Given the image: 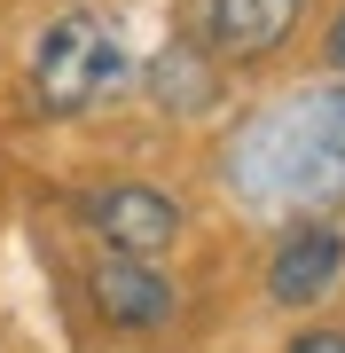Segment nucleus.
Wrapping results in <instances>:
<instances>
[{
	"mask_svg": "<svg viewBox=\"0 0 345 353\" xmlns=\"http://www.w3.org/2000/svg\"><path fill=\"white\" fill-rule=\"evenodd\" d=\"M126 79H134V55H126L118 16L63 8V16L39 24V39H32V94H39V110H55V118L103 110L110 94H126Z\"/></svg>",
	"mask_w": 345,
	"mask_h": 353,
	"instance_id": "nucleus-1",
	"label": "nucleus"
},
{
	"mask_svg": "<svg viewBox=\"0 0 345 353\" xmlns=\"http://www.w3.org/2000/svg\"><path fill=\"white\" fill-rule=\"evenodd\" d=\"M330 63L345 71V16H337V24H330Z\"/></svg>",
	"mask_w": 345,
	"mask_h": 353,
	"instance_id": "nucleus-8",
	"label": "nucleus"
},
{
	"mask_svg": "<svg viewBox=\"0 0 345 353\" xmlns=\"http://www.w3.org/2000/svg\"><path fill=\"white\" fill-rule=\"evenodd\" d=\"M337 275H345V236L330 220H298L267 259V299L275 306H314V299L337 290Z\"/></svg>",
	"mask_w": 345,
	"mask_h": 353,
	"instance_id": "nucleus-3",
	"label": "nucleus"
},
{
	"mask_svg": "<svg viewBox=\"0 0 345 353\" xmlns=\"http://www.w3.org/2000/svg\"><path fill=\"white\" fill-rule=\"evenodd\" d=\"M94 306H103V322L118 330H165L173 322V283H165V267L157 259H126V252H103L94 259Z\"/></svg>",
	"mask_w": 345,
	"mask_h": 353,
	"instance_id": "nucleus-4",
	"label": "nucleus"
},
{
	"mask_svg": "<svg viewBox=\"0 0 345 353\" xmlns=\"http://www.w3.org/2000/svg\"><path fill=\"white\" fill-rule=\"evenodd\" d=\"M298 16H306V0H212L205 16V48L228 55V63H267L275 48H291Z\"/></svg>",
	"mask_w": 345,
	"mask_h": 353,
	"instance_id": "nucleus-5",
	"label": "nucleus"
},
{
	"mask_svg": "<svg viewBox=\"0 0 345 353\" xmlns=\"http://www.w3.org/2000/svg\"><path fill=\"white\" fill-rule=\"evenodd\" d=\"M87 228L103 236V252H126V259H157L180 243V204L149 181H110V189L87 196Z\"/></svg>",
	"mask_w": 345,
	"mask_h": 353,
	"instance_id": "nucleus-2",
	"label": "nucleus"
},
{
	"mask_svg": "<svg viewBox=\"0 0 345 353\" xmlns=\"http://www.w3.org/2000/svg\"><path fill=\"white\" fill-rule=\"evenodd\" d=\"M291 353H345V330H298Z\"/></svg>",
	"mask_w": 345,
	"mask_h": 353,
	"instance_id": "nucleus-7",
	"label": "nucleus"
},
{
	"mask_svg": "<svg viewBox=\"0 0 345 353\" xmlns=\"http://www.w3.org/2000/svg\"><path fill=\"white\" fill-rule=\"evenodd\" d=\"M149 102L165 118H205L220 102V63L205 39H173V48L149 55Z\"/></svg>",
	"mask_w": 345,
	"mask_h": 353,
	"instance_id": "nucleus-6",
	"label": "nucleus"
}]
</instances>
